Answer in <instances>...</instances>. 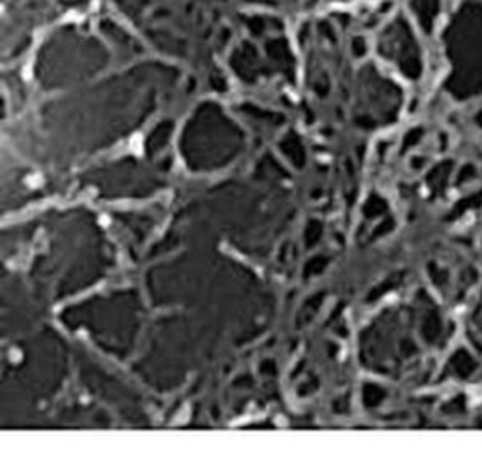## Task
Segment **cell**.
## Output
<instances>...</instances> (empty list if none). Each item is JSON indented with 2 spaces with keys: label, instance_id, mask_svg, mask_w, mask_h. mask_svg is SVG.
Masks as SVG:
<instances>
[{
  "label": "cell",
  "instance_id": "6da1fadb",
  "mask_svg": "<svg viewBox=\"0 0 482 470\" xmlns=\"http://www.w3.org/2000/svg\"><path fill=\"white\" fill-rule=\"evenodd\" d=\"M66 6H85L89 0H62Z\"/></svg>",
  "mask_w": 482,
  "mask_h": 470
}]
</instances>
